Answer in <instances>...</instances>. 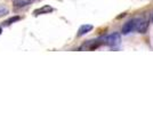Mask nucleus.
Wrapping results in <instances>:
<instances>
[{
  "mask_svg": "<svg viewBox=\"0 0 153 137\" xmlns=\"http://www.w3.org/2000/svg\"><path fill=\"white\" fill-rule=\"evenodd\" d=\"M147 25H149V24H147L146 21H143L140 19V23H138V26H137V31L140 33H144L146 31Z\"/></svg>",
  "mask_w": 153,
  "mask_h": 137,
  "instance_id": "obj_7",
  "label": "nucleus"
},
{
  "mask_svg": "<svg viewBox=\"0 0 153 137\" xmlns=\"http://www.w3.org/2000/svg\"><path fill=\"white\" fill-rule=\"evenodd\" d=\"M34 0H13V4L15 7H25L27 5H31Z\"/></svg>",
  "mask_w": 153,
  "mask_h": 137,
  "instance_id": "obj_6",
  "label": "nucleus"
},
{
  "mask_svg": "<svg viewBox=\"0 0 153 137\" xmlns=\"http://www.w3.org/2000/svg\"><path fill=\"white\" fill-rule=\"evenodd\" d=\"M1 32H2V30H1V27H0V34H1Z\"/></svg>",
  "mask_w": 153,
  "mask_h": 137,
  "instance_id": "obj_10",
  "label": "nucleus"
},
{
  "mask_svg": "<svg viewBox=\"0 0 153 137\" xmlns=\"http://www.w3.org/2000/svg\"><path fill=\"white\" fill-rule=\"evenodd\" d=\"M101 45H102V41L101 40H89V41L85 42L79 48V50H94L96 48H98Z\"/></svg>",
  "mask_w": 153,
  "mask_h": 137,
  "instance_id": "obj_3",
  "label": "nucleus"
},
{
  "mask_svg": "<svg viewBox=\"0 0 153 137\" xmlns=\"http://www.w3.org/2000/svg\"><path fill=\"white\" fill-rule=\"evenodd\" d=\"M120 42H121V38H120L119 33H112L104 39V44L110 47H117L120 45Z\"/></svg>",
  "mask_w": 153,
  "mask_h": 137,
  "instance_id": "obj_1",
  "label": "nucleus"
},
{
  "mask_svg": "<svg viewBox=\"0 0 153 137\" xmlns=\"http://www.w3.org/2000/svg\"><path fill=\"white\" fill-rule=\"evenodd\" d=\"M90 30H93V25L90 24H85V25H81L78 30V37H81L83 34H86L87 32H89Z\"/></svg>",
  "mask_w": 153,
  "mask_h": 137,
  "instance_id": "obj_5",
  "label": "nucleus"
},
{
  "mask_svg": "<svg viewBox=\"0 0 153 137\" xmlns=\"http://www.w3.org/2000/svg\"><path fill=\"white\" fill-rule=\"evenodd\" d=\"M140 23V19H134V20L128 21L127 23H125V25L122 26V33L123 34H128L133 30H137V26Z\"/></svg>",
  "mask_w": 153,
  "mask_h": 137,
  "instance_id": "obj_2",
  "label": "nucleus"
},
{
  "mask_svg": "<svg viewBox=\"0 0 153 137\" xmlns=\"http://www.w3.org/2000/svg\"><path fill=\"white\" fill-rule=\"evenodd\" d=\"M53 10H54V9H53L49 5H45V6H42L41 8L36 9V10L33 12V15H34V16H39V15H42V14H49V13H51Z\"/></svg>",
  "mask_w": 153,
  "mask_h": 137,
  "instance_id": "obj_4",
  "label": "nucleus"
},
{
  "mask_svg": "<svg viewBox=\"0 0 153 137\" xmlns=\"http://www.w3.org/2000/svg\"><path fill=\"white\" fill-rule=\"evenodd\" d=\"M19 20H21V17H19V16H14V17H10L9 20L5 21V22L2 23V25H4V26H8V25H10L12 23L16 22V21H19Z\"/></svg>",
  "mask_w": 153,
  "mask_h": 137,
  "instance_id": "obj_8",
  "label": "nucleus"
},
{
  "mask_svg": "<svg viewBox=\"0 0 153 137\" xmlns=\"http://www.w3.org/2000/svg\"><path fill=\"white\" fill-rule=\"evenodd\" d=\"M152 22H153V13H152Z\"/></svg>",
  "mask_w": 153,
  "mask_h": 137,
  "instance_id": "obj_11",
  "label": "nucleus"
},
{
  "mask_svg": "<svg viewBox=\"0 0 153 137\" xmlns=\"http://www.w3.org/2000/svg\"><path fill=\"white\" fill-rule=\"evenodd\" d=\"M6 14H8V9H7L6 7H4V6H1V5H0V17L5 16Z\"/></svg>",
  "mask_w": 153,
  "mask_h": 137,
  "instance_id": "obj_9",
  "label": "nucleus"
}]
</instances>
